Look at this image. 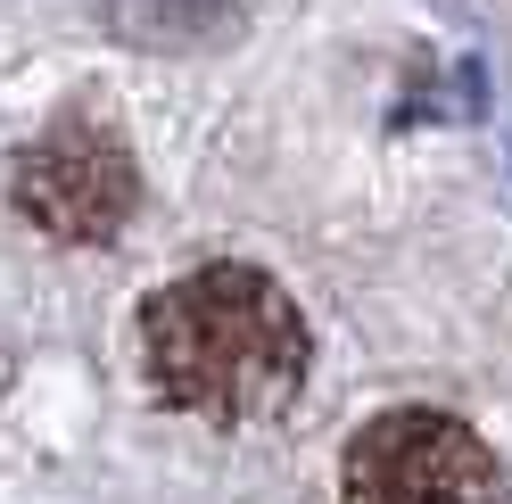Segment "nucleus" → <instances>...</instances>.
Segmentation results:
<instances>
[{"label": "nucleus", "mask_w": 512, "mask_h": 504, "mask_svg": "<svg viewBox=\"0 0 512 504\" xmlns=\"http://www.w3.org/2000/svg\"><path fill=\"white\" fill-rule=\"evenodd\" d=\"M141 364L199 422H265L306 381V314L256 265H199L141 306Z\"/></svg>", "instance_id": "nucleus-1"}, {"label": "nucleus", "mask_w": 512, "mask_h": 504, "mask_svg": "<svg viewBox=\"0 0 512 504\" xmlns=\"http://www.w3.org/2000/svg\"><path fill=\"white\" fill-rule=\"evenodd\" d=\"M339 504H504V463L455 414L397 405L339 463Z\"/></svg>", "instance_id": "nucleus-2"}, {"label": "nucleus", "mask_w": 512, "mask_h": 504, "mask_svg": "<svg viewBox=\"0 0 512 504\" xmlns=\"http://www.w3.org/2000/svg\"><path fill=\"white\" fill-rule=\"evenodd\" d=\"M9 199H17V215L34 232L83 248V240H116L124 232V215H133V199H141V174H133V149H124L108 124L67 116V124H50V133L17 157Z\"/></svg>", "instance_id": "nucleus-3"}]
</instances>
